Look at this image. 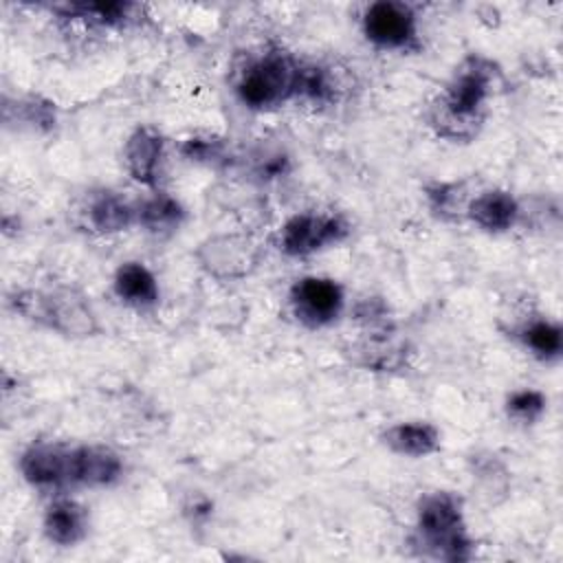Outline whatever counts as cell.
Wrapping results in <instances>:
<instances>
[{
	"label": "cell",
	"instance_id": "1",
	"mask_svg": "<svg viewBox=\"0 0 563 563\" xmlns=\"http://www.w3.org/2000/svg\"><path fill=\"white\" fill-rule=\"evenodd\" d=\"M495 66L484 57H466L431 108V125L453 141L473 139L484 121L486 101L495 86Z\"/></svg>",
	"mask_w": 563,
	"mask_h": 563
},
{
	"label": "cell",
	"instance_id": "2",
	"mask_svg": "<svg viewBox=\"0 0 563 563\" xmlns=\"http://www.w3.org/2000/svg\"><path fill=\"white\" fill-rule=\"evenodd\" d=\"M15 308L26 317L66 336H92L99 332L97 317L88 299L75 288H57L53 292L24 290L13 299Z\"/></svg>",
	"mask_w": 563,
	"mask_h": 563
},
{
	"label": "cell",
	"instance_id": "3",
	"mask_svg": "<svg viewBox=\"0 0 563 563\" xmlns=\"http://www.w3.org/2000/svg\"><path fill=\"white\" fill-rule=\"evenodd\" d=\"M418 532L422 545L431 548L440 559L460 561L471 556V541L464 534L462 504L446 490L431 493L420 501Z\"/></svg>",
	"mask_w": 563,
	"mask_h": 563
},
{
	"label": "cell",
	"instance_id": "4",
	"mask_svg": "<svg viewBox=\"0 0 563 563\" xmlns=\"http://www.w3.org/2000/svg\"><path fill=\"white\" fill-rule=\"evenodd\" d=\"M297 73L299 66L288 55L268 53L242 70L235 92L249 108H271L297 92Z\"/></svg>",
	"mask_w": 563,
	"mask_h": 563
},
{
	"label": "cell",
	"instance_id": "5",
	"mask_svg": "<svg viewBox=\"0 0 563 563\" xmlns=\"http://www.w3.org/2000/svg\"><path fill=\"white\" fill-rule=\"evenodd\" d=\"M200 266L218 279L249 275L260 264V246L246 235H213L196 253Z\"/></svg>",
	"mask_w": 563,
	"mask_h": 563
},
{
	"label": "cell",
	"instance_id": "6",
	"mask_svg": "<svg viewBox=\"0 0 563 563\" xmlns=\"http://www.w3.org/2000/svg\"><path fill=\"white\" fill-rule=\"evenodd\" d=\"M347 227L339 216L297 213L279 231V249L288 255H308L345 238Z\"/></svg>",
	"mask_w": 563,
	"mask_h": 563
},
{
	"label": "cell",
	"instance_id": "7",
	"mask_svg": "<svg viewBox=\"0 0 563 563\" xmlns=\"http://www.w3.org/2000/svg\"><path fill=\"white\" fill-rule=\"evenodd\" d=\"M416 13L405 2H374L363 13V33L383 48H407L416 40Z\"/></svg>",
	"mask_w": 563,
	"mask_h": 563
},
{
	"label": "cell",
	"instance_id": "8",
	"mask_svg": "<svg viewBox=\"0 0 563 563\" xmlns=\"http://www.w3.org/2000/svg\"><path fill=\"white\" fill-rule=\"evenodd\" d=\"M290 303L308 325H325L334 321L343 308V290L336 282L325 277H303L290 290Z\"/></svg>",
	"mask_w": 563,
	"mask_h": 563
},
{
	"label": "cell",
	"instance_id": "9",
	"mask_svg": "<svg viewBox=\"0 0 563 563\" xmlns=\"http://www.w3.org/2000/svg\"><path fill=\"white\" fill-rule=\"evenodd\" d=\"M20 471L35 486H59L70 482V449L40 442L29 446L20 457Z\"/></svg>",
	"mask_w": 563,
	"mask_h": 563
},
{
	"label": "cell",
	"instance_id": "10",
	"mask_svg": "<svg viewBox=\"0 0 563 563\" xmlns=\"http://www.w3.org/2000/svg\"><path fill=\"white\" fill-rule=\"evenodd\" d=\"M123 471L121 457L103 444H84L70 449V482L86 486L112 484Z\"/></svg>",
	"mask_w": 563,
	"mask_h": 563
},
{
	"label": "cell",
	"instance_id": "11",
	"mask_svg": "<svg viewBox=\"0 0 563 563\" xmlns=\"http://www.w3.org/2000/svg\"><path fill=\"white\" fill-rule=\"evenodd\" d=\"M123 156L125 167L134 180L143 185H154L163 158V136L154 128L141 125L125 141Z\"/></svg>",
	"mask_w": 563,
	"mask_h": 563
},
{
	"label": "cell",
	"instance_id": "12",
	"mask_svg": "<svg viewBox=\"0 0 563 563\" xmlns=\"http://www.w3.org/2000/svg\"><path fill=\"white\" fill-rule=\"evenodd\" d=\"M466 216L484 231H506L510 229L519 218V205L517 200L501 189H490L479 196H475L468 207Z\"/></svg>",
	"mask_w": 563,
	"mask_h": 563
},
{
	"label": "cell",
	"instance_id": "13",
	"mask_svg": "<svg viewBox=\"0 0 563 563\" xmlns=\"http://www.w3.org/2000/svg\"><path fill=\"white\" fill-rule=\"evenodd\" d=\"M88 528L86 510L73 499H57L44 515V532L53 543L75 545L84 539Z\"/></svg>",
	"mask_w": 563,
	"mask_h": 563
},
{
	"label": "cell",
	"instance_id": "14",
	"mask_svg": "<svg viewBox=\"0 0 563 563\" xmlns=\"http://www.w3.org/2000/svg\"><path fill=\"white\" fill-rule=\"evenodd\" d=\"M383 442L400 455L422 457L438 451L440 433L429 422H400L383 433Z\"/></svg>",
	"mask_w": 563,
	"mask_h": 563
},
{
	"label": "cell",
	"instance_id": "15",
	"mask_svg": "<svg viewBox=\"0 0 563 563\" xmlns=\"http://www.w3.org/2000/svg\"><path fill=\"white\" fill-rule=\"evenodd\" d=\"M114 292L121 301L147 308L158 301V286L154 275L139 262H125L114 273Z\"/></svg>",
	"mask_w": 563,
	"mask_h": 563
},
{
	"label": "cell",
	"instance_id": "16",
	"mask_svg": "<svg viewBox=\"0 0 563 563\" xmlns=\"http://www.w3.org/2000/svg\"><path fill=\"white\" fill-rule=\"evenodd\" d=\"M136 218L145 231L163 235V233H172L180 227L185 211L176 198H172L167 194H156L139 207Z\"/></svg>",
	"mask_w": 563,
	"mask_h": 563
},
{
	"label": "cell",
	"instance_id": "17",
	"mask_svg": "<svg viewBox=\"0 0 563 563\" xmlns=\"http://www.w3.org/2000/svg\"><path fill=\"white\" fill-rule=\"evenodd\" d=\"M88 218L97 231L117 233L130 227V222L134 220V209L117 194L103 191L90 202Z\"/></svg>",
	"mask_w": 563,
	"mask_h": 563
},
{
	"label": "cell",
	"instance_id": "18",
	"mask_svg": "<svg viewBox=\"0 0 563 563\" xmlns=\"http://www.w3.org/2000/svg\"><path fill=\"white\" fill-rule=\"evenodd\" d=\"M521 341L526 347L532 350V354L550 361V358H556L563 350V334H561V328L548 319H537V321H530L528 325L521 328L519 332Z\"/></svg>",
	"mask_w": 563,
	"mask_h": 563
},
{
	"label": "cell",
	"instance_id": "19",
	"mask_svg": "<svg viewBox=\"0 0 563 563\" xmlns=\"http://www.w3.org/2000/svg\"><path fill=\"white\" fill-rule=\"evenodd\" d=\"M506 411L512 420L530 424L545 411V396L537 389H517L506 400Z\"/></svg>",
	"mask_w": 563,
	"mask_h": 563
},
{
	"label": "cell",
	"instance_id": "20",
	"mask_svg": "<svg viewBox=\"0 0 563 563\" xmlns=\"http://www.w3.org/2000/svg\"><path fill=\"white\" fill-rule=\"evenodd\" d=\"M427 196H429V200H431L433 211H438L440 216H449V213L455 216L457 209H464V213H466V207H468V205H464V194H462L460 185H446V183H442V185L431 187V189L427 191Z\"/></svg>",
	"mask_w": 563,
	"mask_h": 563
}]
</instances>
